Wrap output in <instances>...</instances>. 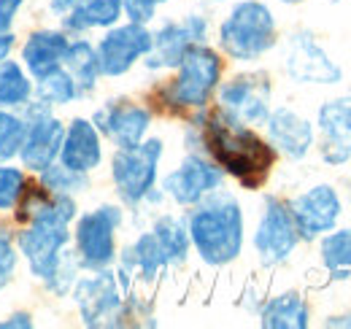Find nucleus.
Returning a JSON list of instances; mask_svg holds the SVG:
<instances>
[{
	"label": "nucleus",
	"instance_id": "e433bc0d",
	"mask_svg": "<svg viewBox=\"0 0 351 329\" xmlns=\"http://www.w3.org/2000/svg\"><path fill=\"white\" fill-rule=\"evenodd\" d=\"M76 3H79V0H46V8H49V14L62 16V14H68Z\"/></svg>",
	"mask_w": 351,
	"mask_h": 329
},
{
	"label": "nucleus",
	"instance_id": "423d86ee",
	"mask_svg": "<svg viewBox=\"0 0 351 329\" xmlns=\"http://www.w3.org/2000/svg\"><path fill=\"white\" fill-rule=\"evenodd\" d=\"M125 227L122 203H100L76 216L71 227V248L82 270H106L117 265L119 230Z\"/></svg>",
	"mask_w": 351,
	"mask_h": 329
},
{
	"label": "nucleus",
	"instance_id": "f3484780",
	"mask_svg": "<svg viewBox=\"0 0 351 329\" xmlns=\"http://www.w3.org/2000/svg\"><path fill=\"white\" fill-rule=\"evenodd\" d=\"M263 127L267 143L276 149L278 157L289 162H303L316 149V124L292 106L270 108Z\"/></svg>",
	"mask_w": 351,
	"mask_h": 329
},
{
	"label": "nucleus",
	"instance_id": "6e6552de",
	"mask_svg": "<svg viewBox=\"0 0 351 329\" xmlns=\"http://www.w3.org/2000/svg\"><path fill=\"white\" fill-rule=\"evenodd\" d=\"M217 108L230 119L249 127H263L273 108V82L265 71H241L221 79L217 89Z\"/></svg>",
	"mask_w": 351,
	"mask_h": 329
},
{
	"label": "nucleus",
	"instance_id": "0eeeda50",
	"mask_svg": "<svg viewBox=\"0 0 351 329\" xmlns=\"http://www.w3.org/2000/svg\"><path fill=\"white\" fill-rule=\"evenodd\" d=\"M128 289L119 284L114 267L84 270L71 289V300L84 327H125L128 319Z\"/></svg>",
	"mask_w": 351,
	"mask_h": 329
},
{
	"label": "nucleus",
	"instance_id": "473e14b6",
	"mask_svg": "<svg viewBox=\"0 0 351 329\" xmlns=\"http://www.w3.org/2000/svg\"><path fill=\"white\" fill-rule=\"evenodd\" d=\"M16 270H19V251L14 243V235L0 227V291L14 284Z\"/></svg>",
	"mask_w": 351,
	"mask_h": 329
},
{
	"label": "nucleus",
	"instance_id": "c9c22d12",
	"mask_svg": "<svg viewBox=\"0 0 351 329\" xmlns=\"http://www.w3.org/2000/svg\"><path fill=\"white\" fill-rule=\"evenodd\" d=\"M14 49H16V36H14V30H0V62L8 60Z\"/></svg>",
	"mask_w": 351,
	"mask_h": 329
},
{
	"label": "nucleus",
	"instance_id": "ea45409f",
	"mask_svg": "<svg viewBox=\"0 0 351 329\" xmlns=\"http://www.w3.org/2000/svg\"><path fill=\"white\" fill-rule=\"evenodd\" d=\"M278 3H281V5H303L306 0H278Z\"/></svg>",
	"mask_w": 351,
	"mask_h": 329
},
{
	"label": "nucleus",
	"instance_id": "ddd939ff",
	"mask_svg": "<svg viewBox=\"0 0 351 329\" xmlns=\"http://www.w3.org/2000/svg\"><path fill=\"white\" fill-rule=\"evenodd\" d=\"M287 206H289V213L295 219V227H298L303 243H313L316 238H322L324 232L338 227L343 219V197L327 181L311 184L308 189L292 195L287 200Z\"/></svg>",
	"mask_w": 351,
	"mask_h": 329
},
{
	"label": "nucleus",
	"instance_id": "4c0bfd02",
	"mask_svg": "<svg viewBox=\"0 0 351 329\" xmlns=\"http://www.w3.org/2000/svg\"><path fill=\"white\" fill-rule=\"evenodd\" d=\"M324 327H335V329H351V310L346 313H332V316H327L324 319Z\"/></svg>",
	"mask_w": 351,
	"mask_h": 329
},
{
	"label": "nucleus",
	"instance_id": "aec40b11",
	"mask_svg": "<svg viewBox=\"0 0 351 329\" xmlns=\"http://www.w3.org/2000/svg\"><path fill=\"white\" fill-rule=\"evenodd\" d=\"M195 36L189 33L184 16L181 19H162L154 30H152V49L143 57V68L149 73H168L184 60L186 49L195 46Z\"/></svg>",
	"mask_w": 351,
	"mask_h": 329
},
{
	"label": "nucleus",
	"instance_id": "c756f323",
	"mask_svg": "<svg viewBox=\"0 0 351 329\" xmlns=\"http://www.w3.org/2000/svg\"><path fill=\"white\" fill-rule=\"evenodd\" d=\"M27 135V119L19 111L0 108V162H14Z\"/></svg>",
	"mask_w": 351,
	"mask_h": 329
},
{
	"label": "nucleus",
	"instance_id": "58836bf2",
	"mask_svg": "<svg viewBox=\"0 0 351 329\" xmlns=\"http://www.w3.org/2000/svg\"><path fill=\"white\" fill-rule=\"evenodd\" d=\"M195 3H203V5H221V3H230V0H195Z\"/></svg>",
	"mask_w": 351,
	"mask_h": 329
},
{
	"label": "nucleus",
	"instance_id": "b1692460",
	"mask_svg": "<svg viewBox=\"0 0 351 329\" xmlns=\"http://www.w3.org/2000/svg\"><path fill=\"white\" fill-rule=\"evenodd\" d=\"M62 68L68 71V76L76 82L82 97H89L97 92V84L103 79L100 73V60H97V49L95 43L84 38V36H76L71 38L68 49H65V60H62Z\"/></svg>",
	"mask_w": 351,
	"mask_h": 329
},
{
	"label": "nucleus",
	"instance_id": "9d476101",
	"mask_svg": "<svg viewBox=\"0 0 351 329\" xmlns=\"http://www.w3.org/2000/svg\"><path fill=\"white\" fill-rule=\"evenodd\" d=\"M284 73L300 86H338L343 68L311 30H295L284 43Z\"/></svg>",
	"mask_w": 351,
	"mask_h": 329
},
{
	"label": "nucleus",
	"instance_id": "9b49d317",
	"mask_svg": "<svg viewBox=\"0 0 351 329\" xmlns=\"http://www.w3.org/2000/svg\"><path fill=\"white\" fill-rule=\"evenodd\" d=\"M224 170L206 151H186L173 170L160 175V189L176 208H192L224 186Z\"/></svg>",
	"mask_w": 351,
	"mask_h": 329
},
{
	"label": "nucleus",
	"instance_id": "a19ab883",
	"mask_svg": "<svg viewBox=\"0 0 351 329\" xmlns=\"http://www.w3.org/2000/svg\"><path fill=\"white\" fill-rule=\"evenodd\" d=\"M330 3H341V0H330Z\"/></svg>",
	"mask_w": 351,
	"mask_h": 329
},
{
	"label": "nucleus",
	"instance_id": "72a5a7b5",
	"mask_svg": "<svg viewBox=\"0 0 351 329\" xmlns=\"http://www.w3.org/2000/svg\"><path fill=\"white\" fill-rule=\"evenodd\" d=\"M27 3L30 0H0V30H14V22Z\"/></svg>",
	"mask_w": 351,
	"mask_h": 329
},
{
	"label": "nucleus",
	"instance_id": "2f4dec72",
	"mask_svg": "<svg viewBox=\"0 0 351 329\" xmlns=\"http://www.w3.org/2000/svg\"><path fill=\"white\" fill-rule=\"evenodd\" d=\"M84 270H82V265H79V259H76V254H73V248H68L65 251V256L60 259V265L54 267V273L46 278L41 287L49 291V294H54V297H71V289L73 284L79 281V276H82Z\"/></svg>",
	"mask_w": 351,
	"mask_h": 329
},
{
	"label": "nucleus",
	"instance_id": "6ab92c4d",
	"mask_svg": "<svg viewBox=\"0 0 351 329\" xmlns=\"http://www.w3.org/2000/svg\"><path fill=\"white\" fill-rule=\"evenodd\" d=\"M68 43H71V36L62 27H38L22 43L19 62L25 65L30 79L38 82V79H44V76L62 68Z\"/></svg>",
	"mask_w": 351,
	"mask_h": 329
},
{
	"label": "nucleus",
	"instance_id": "7c9ffc66",
	"mask_svg": "<svg viewBox=\"0 0 351 329\" xmlns=\"http://www.w3.org/2000/svg\"><path fill=\"white\" fill-rule=\"evenodd\" d=\"M27 184V170L22 164L0 162V213H14Z\"/></svg>",
	"mask_w": 351,
	"mask_h": 329
},
{
	"label": "nucleus",
	"instance_id": "7ed1b4c3",
	"mask_svg": "<svg viewBox=\"0 0 351 329\" xmlns=\"http://www.w3.org/2000/svg\"><path fill=\"white\" fill-rule=\"evenodd\" d=\"M278 46V19L265 0H235L217 25V49L235 65H254Z\"/></svg>",
	"mask_w": 351,
	"mask_h": 329
},
{
	"label": "nucleus",
	"instance_id": "2eb2a0df",
	"mask_svg": "<svg viewBox=\"0 0 351 329\" xmlns=\"http://www.w3.org/2000/svg\"><path fill=\"white\" fill-rule=\"evenodd\" d=\"M95 127L100 130V135L106 141L114 143V149H130L135 143H141L143 138H149L154 114L149 106L130 100V97H111L106 103H100L92 117Z\"/></svg>",
	"mask_w": 351,
	"mask_h": 329
},
{
	"label": "nucleus",
	"instance_id": "cd10ccee",
	"mask_svg": "<svg viewBox=\"0 0 351 329\" xmlns=\"http://www.w3.org/2000/svg\"><path fill=\"white\" fill-rule=\"evenodd\" d=\"M33 100L44 103L46 108L54 111V108H65V106H73L76 100H82V92H79L76 82L68 76V71L60 68V71H54V73L36 82Z\"/></svg>",
	"mask_w": 351,
	"mask_h": 329
},
{
	"label": "nucleus",
	"instance_id": "39448f33",
	"mask_svg": "<svg viewBox=\"0 0 351 329\" xmlns=\"http://www.w3.org/2000/svg\"><path fill=\"white\" fill-rule=\"evenodd\" d=\"M162 160H165V141L157 135L143 138L130 149H114L108 170L117 200L130 210L143 208L146 197L160 186Z\"/></svg>",
	"mask_w": 351,
	"mask_h": 329
},
{
	"label": "nucleus",
	"instance_id": "f704fd0d",
	"mask_svg": "<svg viewBox=\"0 0 351 329\" xmlns=\"http://www.w3.org/2000/svg\"><path fill=\"white\" fill-rule=\"evenodd\" d=\"M33 327H36V319L27 310H14V313H8L0 321V329H33Z\"/></svg>",
	"mask_w": 351,
	"mask_h": 329
},
{
	"label": "nucleus",
	"instance_id": "f8f14e48",
	"mask_svg": "<svg viewBox=\"0 0 351 329\" xmlns=\"http://www.w3.org/2000/svg\"><path fill=\"white\" fill-rule=\"evenodd\" d=\"M19 114L27 119V135H25V143H22V151L16 160L22 162L27 173L38 175L49 164L60 160L65 122L60 117H54V111L46 108L38 100H30L25 108H19Z\"/></svg>",
	"mask_w": 351,
	"mask_h": 329
},
{
	"label": "nucleus",
	"instance_id": "20e7f679",
	"mask_svg": "<svg viewBox=\"0 0 351 329\" xmlns=\"http://www.w3.org/2000/svg\"><path fill=\"white\" fill-rule=\"evenodd\" d=\"M224 76V57L211 43H195L173 68V79L160 86V103L178 114L206 111Z\"/></svg>",
	"mask_w": 351,
	"mask_h": 329
},
{
	"label": "nucleus",
	"instance_id": "f257e3e1",
	"mask_svg": "<svg viewBox=\"0 0 351 329\" xmlns=\"http://www.w3.org/2000/svg\"><path fill=\"white\" fill-rule=\"evenodd\" d=\"M203 151L219 164L224 175L235 178L243 189H260L276 164V149L257 132V127L241 124L219 108L197 111Z\"/></svg>",
	"mask_w": 351,
	"mask_h": 329
},
{
	"label": "nucleus",
	"instance_id": "4be33fe9",
	"mask_svg": "<svg viewBox=\"0 0 351 329\" xmlns=\"http://www.w3.org/2000/svg\"><path fill=\"white\" fill-rule=\"evenodd\" d=\"M125 19L122 0H79L60 16V27L68 36H87L92 30H108Z\"/></svg>",
	"mask_w": 351,
	"mask_h": 329
},
{
	"label": "nucleus",
	"instance_id": "5701e85b",
	"mask_svg": "<svg viewBox=\"0 0 351 329\" xmlns=\"http://www.w3.org/2000/svg\"><path fill=\"white\" fill-rule=\"evenodd\" d=\"M257 319H260V327L265 329H308L311 327V305L303 291L284 289L265 300Z\"/></svg>",
	"mask_w": 351,
	"mask_h": 329
},
{
	"label": "nucleus",
	"instance_id": "1a4fd4ad",
	"mask_svg": "<svg viewBox=\"0 0 351 329\" xmlns=\"http://www.w3.org/2000/svg\"><path fill=\"white\" fill-rule=\"evenodd\" d=\"M300 243L303 241H300V232L295 227L287 200L276 195H265L263 210H260V219L252 235L257 262L263 267H281L284 262L292 259V254L298 251Z\"/></svg>",
	"mask_w": 351,
	"mask_h": 329
},
{
	"label": "nucleus",
	"instance_id": "393cba45",
	"mask_svg": "<svg viewBox=\"0 0 351 329\" xmlns=\"http://www.w3.org/2000/svg\"><path fill=\"white\" fill-rule=\"evenodd\" d=\"M157 238V243L162 248L168 267H181L189 254H192V241H189V230H186V216L173 213V210H162L152 219L149 227Z\"/></svg>",
	"mask_w": 351,
	"mask_h": 329
},
{
	"label": "nucleus",
	"instance_id": "a211bd4d",
	"mask_svg": "<svg viewBox=\"0 0 351 329\" xmlns=\"http://www.w3.org/2000/svg\"><path fill=\"white\" fill-rule=\"evenodd\" d=\"M106 160V146H103V135L95 127L89 117H73L65 124V138H62V149H60V160L65 167L92 175Z\"/></svg>",
	"mask_w": 351,
	"mask_h": 329
},
{
	"label": "nucleus",
	"instance_id": "dca6fc26",
	"mask_svg": "<svg viewBox=\"0 0 351 329\" xmlns=\"http://www.w3.org/2000/svg\"><path fill=\"white\" fill-rule=\"evenodd\" d=\"M316 151L330 167L351 162V89L324 100L316 111Z\"/></svg>",
	"mask_w": 351,
	"mask_h": 329
},
{
	"label": "nucleus",
	"instance_id": "412c9836",
	"mask_svg": "<svg viewBox=\"0 0 351 329\" xmlns=\"http://www.w3.org/2000/svg\"><path fill=\"white\" fill-rule=\"evenodd\" d=\"M117 265L130 273L132 281H141L146 287L154 284L168 270V259H165V254H162V248H160L152 230L138 232L130 246H125L119 251Z\"/></svg>",
	"mask_w": 351,
	"mask_h": 329
},
{
	"label": "nucleus",
	"instance_id": "a878e982",
	"mask_svg": "<svg viewBox=\"0 0 351 329\" xmlns=\"http://www.w3.org/2000/svg\"><path fill=\"white\" fill-rule=\"evenodd\" d=\"M319 262L332 281H351V227H332L316 238Z\"/></svg>",
	"mask_w": 351,
	"mask_h": 329
},
{
	"label": "nucleus",
	"instance_id": "bb28decb",
	"mask_svg": "<svg viewBox=\"0 0 351 329\" xmlns=\"http://www.w3.org/2000/svg\"><path fill=\"white\" fill-rule=\"evenodd\" d=\"M33 89L36 84L19 60L8 57L0 62V108H11V111L25 108L33 100Z\"/></svg>",
	"mask_w": 351,
	"mask_h": 329
},
{
	"label": "nucleus",
	"instance_id": "4468645a",
	"mask_svg": "<svg viewBox=\"0 0 351 329\" xmlns=\"http://www.w3.org/2000/svg\"><path fill=\"white\" fill-rule=\"evenodd\" d=\"M95 49H97L103 79H125L128 73H132V68L141 65L143 57L149 54L152 27L149 25H135V22H119V25L103 30Z\"/></svg>",
	"mask_w": 351,
	"mask_h": 329
},
{
	"label": "nucleus",
	"instance_id": "c85d7f7f",
	"mask_svg": "<svg viewBox=\"0 0 351 329\" xmlns=\"http://www.w3.org/2000/svg\"><path fill=\"white\" fill-rule=\"evenodd\" d=\"M38 184L44 186L46 192L71 195V197H79V195H87L89 192V175L76 173V170L65 167L62 162L49 164L44 173H38Z\"/></svg>",
	"mask_w": 351,
	"mask_h": 329
},
{
	"label": "nucleus",
	"instance_id": "f03ea898",
	"mask_svg": "<svg viewBox=\"0 0 351 329\" xmlns=\"http://www.w3.org/2000/svg\"><path fill=\"white\" fill-rule=\"evenodd\" d=\"M192 251L208 267H227L241 259L246 246V216L230 189H217L197 206L186 208Z\"/></svg>",
	"mask_w": 351,
	"mask_h": 329
}]
</instances>
